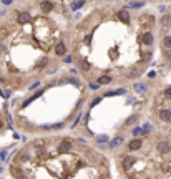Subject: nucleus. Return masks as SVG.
<instances>
[{"instance_id": "9b49d317", "label": "nucleus", "mask_w": 171, "mask_h": 179, "mask_svg": "<svg viewBox=\"0 0 171 179\" xmlns=\"http://www.w3.org/2000/svg\"><path fill=\"white\" fill-rule=\"evenodd\" d=\"M55 53H57L58 56H62L67 53V46H65V43H58L57 46H55Z\"/></svg>"}, {"instance_id": "bb28decb", "label": "nucleus", "mask_w": 171, "mask_h": 179, "mask_svg": "<svg viewBox=\"0 0 171 179\" xmlns=\"http://www.w3.org/2000/svg\"><path fill=\"white\" fill-rule=\"evenodd\" d=\"M38 85H40V81H35V83H33V85H30V90H33V88H37V86H38Z\"/></svg>"}, {"instance_id": "7ed1b4c3", "label": "nucleus", "mask_w": 171, "mask_h": 179, "mask_svg": "<svg viewBox=\"0 0 171 179\" xmlns=\"http://www.w3.org/2000/svg\"><path fill=\"white\" fill-rule=\"evenodd\" d=\"M156 151L160 154L171 153V143L170 141H158V143H156Z\"/></svg>"}, {"instance_id": "b1692460", "label": "nucleus", "mask_w": 171, "mask_h": 179, "mask_svg": "<svg viewBox=\"0 0 171 179\" xmlns=\"http://www.w3.org/2000/svg\"><path fill=\"white\" fill-rule=\"evenodd\" d=\"M163 95H165V98H166V100H171V86H170V88H166Z\"/></svg>"}, {"instance_id": "6e6552de", "label": "nucleus", "mask_w": 171, "mask_h": 179, "mask_svg": "<svg viewBox=\"0 0 171 179\" xmlns=\"http://www.w3.org/2000/svg\"><path fill=\"white\" fill-rule=\"evenodd\" d=\"M141 40H143V45H146V46L153 45V35H151V32H145Z\"/></svg>"}, {"instance_id": "a878e982", "label": "nucleus", "mask_w": 171, "mask_h": 179, "mask_svg": "<svg viewBox=\"0 0 171 179\" xmlns=\"http://www.w3.org/2000/svg\"><path fill=\"white\" fill-rule=\"evenodd\" d=\"M90 88H91V90H98L100 85H98V83H90Z\"/></svg>"}, {"instance_id": "ddd939ff", "label": "nucleus", "mask_w": 171, "mask_h": 179, "mask_svg": "<svg viewBox=\"0 0 171 179\" xmlns=\"http://www.w3.org/2000/svg\"><path fill=\"white\" fill-rule=\"evenodd\" d=\"M170 25H171V15H165L163 18H161V27L166 30Z\"/></svg>"}, {"instance_id": "c756f323", "label": "nucleus", "mask_w": 171, "mask_h": 179, "mask_svg": "<svg viewBox=\"0 0 171 179\" xmlns=\"http://www.w3.org/2000/svg\"><path fill=\"white\" fill-rule=\"evenodd\" d=\"M0 173H2V168H0Z\"/></svg>"}, {"instance_id": "c85d7f7f", "label": "nucleus", "mask_w": 171, "mask_h": 179, "mask_svg": "<svg viewBox=\"0 0 171 179\" xmlns=\"http://www.w3.org/2000/svg\"><path fill=\"white\" fill-rule=\"evenodd\" d=\"M2 2H4L5 5H7V4H12V0H2Z\"/></svg>"}, {"instance_id": "f03ea898", "label": "nucleus", "mask_w": 171, "mask_h": 179, "mask_svg": "<svg viewBox=\"0 0 171 179\" xmlns=\"http://www.w3.org/2000/svg\"><path fill=\"white\" fill-rule=\"evenodd\" d=\"M143 148V139L141 138H133L130 143L126 144V149L128 151H140Z\"/></svg>"}, {"instance_id": "2eb2a0df", "label": "nucleus", "mask_w": 171, "mask_h": 179, "mask_svg": "<svg viewBox=\"0 0 171 179\" xmlns=\"http://www.w3.org/2000/svg\"><path fill=\"white\" fill-rule=\"evenodd\" d=\"M18 22H20V23H28V22H30V15L25 13V12H23V13H18Z\"/></svg>"}, {"instance_id": "4be33fe9", "label": "nucleus", "mask_w": 171, "mask_h": 179, "mask_svg": "<svg viewBox=\"0 0 171 179\" xmlns=\"http://www.w3.org/2000/svg\"><path fill=\"white\" fill-rule=\"evenodd\" d=\"M65 128V121H60L57 124H52V129H63Z\"/></svg>"}, {"instance_id": "f3484780", "label": "nucleus", "mask_w": 171, "mask_h": 179, "mask_svg": "<svg viewBox=\"0 0 171 179\" xmlns=\"http://www.w3.org/2000/svg\"><path fill=\"white\" fill-rule=\"evenodd\" d=\"M96 83H98V85H108V83H111V77H106V75H105V77H100Z\"/></svg>"}, {"instance_id": "5701e85b", "label": "nucleus", "mask_w": 171, "mask_h": 179, "mask_svg": "<svg viewBox=\"0 0 171 179\" xmlns=\"http://www.w3.org/2000/svg\"><path fill=\"white\" fill-rule=\"evenodd\" d=\"M80 118H82V111L78 113L77 119H75V121H73V124H72V126H70V128H72V129H75V128H77V126H78V123H80Z\"/></svg>"}, {"instance_id": "393cba45", "label": "nucleus", "mask_w": 171, "mask_h": 179, "mask_svg": "<svg viewBox=\"0 0 171 179\" xmlns=\"http://www.w3.org/2000/svg\"><path fill=\"white\" fill-rule=\"evenodd\" d=\"M141 134V128H135L133 129V136H140Z\"/></svg>"}, {"instance_id": "9d476101", "label": "nucleus", "mask_w": 171, "mask_h": 179, "mask_svg": "<svg viewBox=\"0 0 171 179\" xmlns=\"http://www.w3.org/2000/svg\"><path fill=\"white\" fill-rule=\"evenodd\" d=\"M123 141H125L123 136H116L115 139H111V141H110V148H118V146L123 143Z\"/></svg>"}, {"instance_id": "6ab92c4d", "label": "nucleus", "mask_w": 171, "mask_h": 179, "mask_svg": "<svg viewBox=\"0 0 171 179\" xmlns=\"http://www.w3.org/2000/svg\"><path fill=\"white\" fill-rule=\"evenodd\" d=\"M110 139H108V136H106V134H100V136H96V143L98 144H101V143H108Z\"/></svg>"}, {"instance_id": "f257e3e1", "label": "nucleus", "mask_w": 171, "mask_h": 179, "mask_svg": "<svg viewBox=\"0 0 171 179\" xmlns=\"http://www.w3.org/2000/svg\"><path fill=\"white\" fill-rule=\"evenodd\" d=\"M73 141H70V139H62L60 141V144H58V151L60 153H72L73 151Z\"/></svg>"}, {"instance_id": "0eeeda50", "label": "nucleus", "mask_w": 171, "mask_h": 179, "mask_svg": "<svg viewBox=\"0 0 171 179\" xmlns=\"http://www.w3.org/2000/svg\"><path fill=\"white\" fill-rule=\"evenodd\" d=\"M136 163L135 158H130V156H125L123 158V169L125 171H130L131 168H133V164Z\"/></svg>"}, {"instance_id": "aec40b11", "label": "nucleus", "mask_w": 171, "mask_h": 179, "mask_svg": "<svg viewBox=\"0 0 171 179\" xmlns=\"http://www.w3.org/2000/svg\"><path fill=\"white\" fill-rule=\"evenodd\" d=\"M101 100H103V96H95V98H93V101L90 103V108H93V106H96V105H98V103L101 101Z\"/></svg>"}, {"instance_id": "a211bd4d", "label": "nucleus", "mask_w": 171, "mask_h": 179, "mask_svg": "<svg viewBox=\"0 0 171 179\" xmlns=\"http://www.w3.org/2000/svg\"><path fill=\"white\" fill-rule=\"evenodd\" d=\"M163 46H165V48H171V37L170 35L163 37Z\"/></svg>"}, {"instance_id": "423d86ee", "label": "nucleus", "mask_w": 171, "mask_h": 179, "mask_svg": "<svg viewBox=\"0 0 171 179\" xmlns=\"http://www.w3.org/2000/svg\"><path fill=\"white\" fill-rule=\"evenodd\" d=\"M43 93H45V90H40V91H37L35 95H32L30 98H27L25 101L22 103V108H27V106H28V105H30L32 101H35L37 98H38V96H42V95H43Z\"/></svg>"}, {"instance_id": "f8f14e48", "label": "nucleus", "mask_w": 171, "mask_h": 179, "mask_svg": "<svg viewBox=\"0 0 171 179\" xmlns=\"http://www.w3.org/2000/svg\"><path fill=\"white\" fill-rule=\"evenodd\" d=\"M116 17H118L120 20L128 22V18H130V12H128V10H120L118 13H116Z\"/></svg>"}, {"instance_id": "dca6fc26", "label": "nucleus", "mask_w": 171, "mask_h": 179, "mask_svg": "<svg viewBox=\"0 0 171 179\" xmlns=\"http://www.w3.org/2000/svg\"><path fill=\"white\" fill-rule=\"evenodd\" d=\"M146 90H148V86H146L145 83H136L135 85V91H138V93H145Z\"/></svg>"}, {"instance_id": "412c9836", "label": "nucleus", "mask_w": 171, "mask_h": 179, "mask_svg": "<svg viewBox=\"0 0 171 179\" xmlns=\"http://www.w3.org/2000/svg\"><path fill=\"white\" fill-rule=\"evenodd\" d=\"M145 5V2H133V4H130V8H140V7H143Z\"/></svg>"}, {"instance_id": "4468645a", "label": "nucleus", "mask_w": 171, "mask_h": 179, "mask_svg": "<svg viewBox=\"0 0 171 179\" xmlns=\"http://www.w3.org/2000/svg\"><path fill=\"white\" fill-rule=\"evenodd\" d=\"M52 8H53V4L50 0H43L42 2V10L43 12H48V10H52Z\"/></svg>"}, {"instance_id": "1a4fd4ad", "label": "nucleus", "mask_w": 171, "mask_h": 179, "mask_svg": "<svg viewBox=\"0 0 171 179\" xmlns=\"http://www.w3.org/2000/svg\"><path fill=\"white\" fill-rule=\"evenodd\" d=\"M138 119H140V116H138V114H131L130 118H126V121H125V126H133L135 123H138Z\"/></svg>"}, {"instance_id": "20e7f679", "label": "nucleus", "mask_w": 171, "mask_h": 179, "mask_svg": "<svg viewBox=\"0 0 171 179\" xmlns=\"http://www.w3.org/2000/svg\"><path fill=\"white\" fill-rule=\"evenodd\" d=\"M158 118H160L163 123H171V110L168 108H163L158 111Z\"/></svg>"}, {"instance_id": "39448f33", "label": "nucleus", "mask_w": 171, "mask_h": 179, "mask_svg": "<svg viewBox=\"0 0 171 179\" xmlns=\"http://www.w3.org/2000/svg\"><path fill=\"white\" fill-rule=\"evenodd\" d=\"M10 173H12V176H13L15 179H28V178H27V174L23 173V169H22V168L12 166V168H10Z\"/></svg>"}, {"instance_id": "cd10ccee", "label": "nucleus", "mask_w": 171, "mask_h": 179, "mask_svg": "<svg viewBox=\"0 0 171 179\" xmlns=\"http://www.w3.org/2000/svg\"><path fill=\"white\" fill-rule=\"evenodd\" d=\"M0 158L5 159V158H7V151H2V153H0Z\"/></svg>"}]
</instances>
